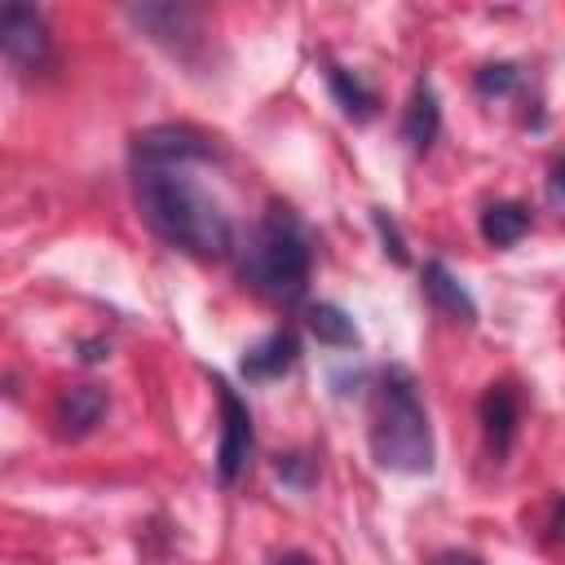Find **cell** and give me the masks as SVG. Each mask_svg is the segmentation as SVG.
I'll list each match as a JSON object with an SVG mask.
<instances>
[{
  "label": "cell",
  "mask_w": 565,
  "mask_h": 565,
  "mask_svg": "<svg viewBox=\"0 0 565 565\" xmlns=\"http://www.w3.org/2000/svg\"><path fill=\"white\" fill-rule=\"evenodd\" d=\"M132 190L146 225L177 252L194 260H221L234 243L230 216L221 203L190 177V163H137L132 159Z\"/></svg>",
  "instance_id": "obj_1"
},
{
  "label": "cell",
  "mask_w": 565,
  "mask_h": 565,
  "mask_svg": "<svg viewBox=\"0 0 565 565\" xmlns=\"http://www.w3.org/2000/svg\"><path fill=\"white\" fill-rule=\"evenodd\" d=\"M371 455L388 472H428L433 468V428L419 402V384L406 366H384L375 380V411H371Z\"/></svg>",
  "instance_id": "obj_2"
},
{
  "label": "cell",
  "mask_w": 565,
  "mask_h": 565,
  "mask_svg": "<svg viewBox=\"0 0 565 565\" xmlns=\"http://www.w3.org/2000/svg\"><path fill=\"white\" fill-rule=\"evenodd\" d=\"M309 269H313V252H309L305 225L296 221V212L269 207L243 247V260H238L243 282L274 305H291L305 296Z\"/></svg>",
  "instance_id": "obj_3"
},
{
  "label": "cell",
  "mask_w": 565,
  "mask_h": 565,
  "mask_svg": "<svg viewBox=\"0 0 565 565\" xmlns=\"http://www.w3.org/2000/svg\"><path fill=\"white\" fill-rule=\"evenodd\" d=\"M212 388H216V402H221V441H216V477L221 486H234L252 459V446H256V433H252V411L247 402L221 380L212 375Z\"/></svg>",
  "instance_id": "obj_4"
},
{
  "label": "cell",
  "mask_w": 565,
  "mask_h": 565,
  "mask_svg": "<svg viewBox=\"0 0 565 565\" xmlns=\"http://www.w3.org/2000/svg\"><path fill=\"white\" fill-rule=\"evenodd\" d=\"M0 44H4V57L18 71H40L49 62V26H44V13L31 9V4H4L0 9Z\"/></svg>",
  "instance_id": "obj_5"
},
{
  "label": "cell",
  "mask_w": 565,
  "mask_h": 565,
  "mask_svg": "<svg viewBox=\"0 0 565 565\" xmlns=\"http://www.w3.org/2000/svg\"><path fill=\"white\" fill-rule=\"evenodd\" d=\"M132 159L137 163H199V159H212V141L194 128L163 124V128H150L137 137Z\"/></svg>",
  "instance_id": "obj_6"
},
{
  "label": "cell",
  "mask_w": 565,
  "mask_h": 565,
  "mask_svg": "<svg viewBox=\"0 0 565 565\" xmlns=\"http://www.w3.org/2000/svg\"><path fill=\"white\" fill-rule=\"evenodd\" d=\"M477 415H481V433L490 441L494 455H508L512 450V437H516V424H521V397L512 384H490L477 402Z\"/></svg>",
  "instance_id": "obj_7"
},
{
  "label": "cell",
  "mask_w": 565,
  "mask_h": 565,
  "mask_svg": "<svg viewBox=\"0 0 565 565\" xmlns=\"http://www.w3.org/2000/svg\"><path fill=\"white\" fill-rule=\"evenodd\" d=\"M106 415V393L97 384H71L62 388L57 406H53V424H57V437H88Z\"/></svg>",
  "instance_id": "obj_8"
},
{
  "label": "cell",
  "mask_w": 565,
  "mask_h": 565,
  "mask_svg": "<svg viewBox=\"0 0 565 565\" xmlns=\"http://www.w3.org/2000/svg\"><path fill=\"white\" fill-rule=\"evenodd\" d=\"M128 18L137 26H146L159 44H168L172 53H185V40H199V13L185 4H132Z\"/></svg>",
  "instance_id": "obj_9"
},
{
  "label": "cell",
  "mask_w": 565,
  "mask_h": 565,
  "mask_svg": "<svg viewBox=\"0 0 565 565\" xmlns=\"http://www.w3.org/2000/svg\"><path fill=\"white\" fill-rule=\"evenodd\" d=\"M296 358H300V340H296V331L282 327V331H269L260 344H252V349L243 353L238 371H243V380L265 384V380H278L282 371H291Z\"/></svg>",
  "instance_id": "obj_10"
},
{
  "label": "cell",
  "mask_w": 565,
  "mask_h": 565,
  "mask_svg": "<svg viewBox=\"0 0 565 565\" xmlns=\"http://www.w3.org/2000/svg\"><path fill=\"white\" fill-rule=\"evenodd\" d=\"M424 296L446 313V318H455V322H477V305H472V296L463 291V282L441 265V260H424Z\"/></svg>",
  "instance_id": "obj_11"
},
{
  "label": "cell",
  "mask_w": 565,
  "mask_h": 565,
  "mask_svg": "<svg viewBox=\"0 0 565 565\" xmlns=\"http://www.w3.org/2000/svg\"><path fill=\"white\" fill-rule=\"evenodd\" d=\"M441 128V106H437V93L428 79H415L411 88V102H406V115H402V137L411 150H428L433 137Z\"/></svg>",
  "instance_id": "obj_12"
},
{
  "label": "cell",
  "mask_w": 565,
  "mask_h": 565,
  "mask_svg": "<svg viewBox=\"0 0 565 565\" xmlns=\"http://www.w3.org/2000/svg\"><path fill=\"white\" fill-rule=\"evenodd\" d=\"M305 327H309V335H313L318 344H327V349H353V344H358V322H353L340 305H327V300L309 305V309H305Z\"/></svg>",
  "instance_id": "obj_13"
},
{
  "label": "cell",
  "mask_w": 565,
  "mask_h": 565,
  "mask_svg": "<svg viewBox=\"0 0 565 565\" xmlns=\"http://www.w3.org/2000/svg\"><path fill=\"white\" fill-rule=\"evenodd\" d=\"M327 88H331L335 106H340L353 124H366V119L375 115V93H371L353 71H344V66H327Z\"/></svg>",
  "instance_id": "obj_14"
},
{
  "label": "cell",
  "mask_w": 565,
  "mask_h": 565,
  "mask_svg": "<svg viewBox=\"0 0 565 565\" xmlns=\"http://www.w3.org/2000/svg\"><path fill=\"white\" fill-rule=\"evenodd\" d=\"M530 234V212L521 203H490L481 212V238L490 247H512Z\"/></svg>",
  "instance_id": "obj_15"
},
{
  "label": "cell",
  "mask_w": 565,
  "mask_h": 565,
  "mask_svg": "<svg viewBox=\"0 0 565 565\" xmlns=\"http://www.w3.org/2000/svg\"><path fill=\"white\" fill-rule=\"evenodd\" d=\"M516 79H521V71L512 62H490L477 71V93L481 97H508L516 88Z\"/></svg>",
  "instance_id": "obj_16"
},
{
  "label": "cell",
  "mask_w": 565,
  "mask_h": 565,
  "mask_svg": "<svg viewBox=\"0 0 565 565\" xmlns=\"http://www.w3.org/2000/svg\"><path fill=\"white\" fill-rule=\"evenodd\" d=\"M371 221H375V234H380V243H384V252L393 256V265H406L411 256H406V238H402V230H397V221L384 212V207H371Z\"/></svg>",
  "instance_id": "obj_17"
},
{
  "label": "cell",
  "mask_w": 565,
  "mask_h": 565,
  "mask_svg": "<svg viewBox=\"0 0 565 565\" xmlns=\"http://www.w3.org/2000/svg\"><path fill=\"white\" fill-rule=\"evenodd\" d=\"M274 472H278L287 486H309V481H313V463H309L305 455H278Z\"/></svg>",
  "instance_id": "obj_18"
},
{
  "label": "cell",
  "mask_w": 565,
  "mask_h": 565,
  "mask_svg": "<svg viewBox=\"0 0 565 565\" xmlns=\"http://www.w3.org/2000/svg\"><path fill=\"white\" fill-rule=\"evenodd\" d=\"M547 194H552L556 207H565V154L556 159V168H552V177H547Z\"/></svg>",
  "instance_id": "obj_19"
},
{
  "label": "cell",
  "mask_w": 565,
  "mask_h": 565,
  "mask_svg": "<svg viewBox=\"0 0 565 565\" xmlns=\"http://www.w3.org/2000/svg\"><path fill=\"white\" fill-rule=\"evenodd\" d=\"M433 565H481L477 556H468V552H437L433 556Z\"/></svg>",
  "instance_id": "obj_20"
},
{
  "label": "cell",
  "mask_w": 565,
  "mask_h": 565,
  "mask_svg": "<svg viewBox=\"0 0 565 565\" xmlns=\"http://www.w3.org/2000/svg\"><path fill=\"white\" fill-rule=\"evenodd\" d=\"M106 353H110V344H106V340H88V344H84V353H79V362H102Z\"/></svg>",
  "instance_id": "obj_21"
},
{
  "label": "cell",
  "mask_w": 565,
  "mask_h": 565,
  "mask_svg": "<svg viewBox=\"0 0 565 565\" xmlns=\"http://www.w3.org/2000/svg\"><path fill=\"white\" fill-rule=\"evenodd\" d=\"M269 565H318L313 556H305V552H282V556H274Z\"/></svg>",
  "instance_id": "obj_22"
},
{
  "label": "cell",
  "mask_w": 565,
  "mask_h": 565,
  "mask_svg": "<svg viewBox=\"0 0 565 565\" xmlns=\"http://www.w3.org/2000/svg\"><path fill=\"white\" fill-rule=\"evenodd\" d=\"M561 525H565V503H561Z\"/></svg>",
  "instance_id": "obj_23"
}]
</instances>
